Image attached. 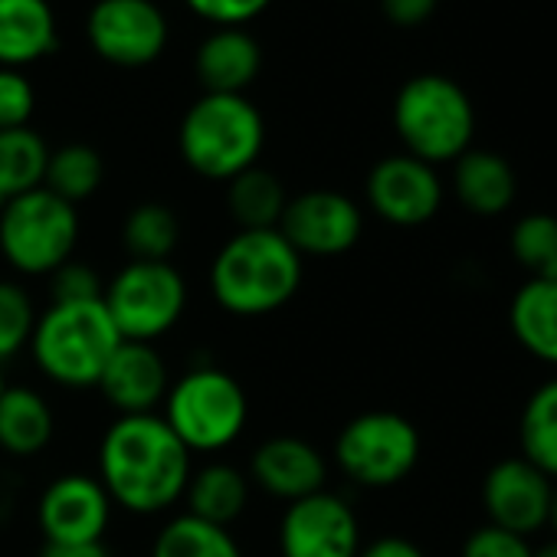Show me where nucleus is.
I'll return each mask as SVG.
<instances>
[{
	"label": "nucleus",
	"instance_id": "f257e3e1",
	"mask_svg": "<svg viewBox=\"0 0 557 557\" xmlns=\"http://www.w3.org/2000/svg\"><path fill=\"white\" fill-rule=\"evenodd\" d=\"M194 456L161 413L119 417L99 443V482L128 515H164L184 502Z\"/></svg>",
	"mask_w": 557,
	"mask_h": 557
},
{
	"label": "nucleus",
	"instance_id": "f03ea898",
	"mask_svg": "<svg viewBox=\"0 0 557 557\" xmlns=\"http://www.w3.org/2000/svg\"><path fill=\"white\" fill-rule=\"evenodd\" d=\"M299 286L302 256L278 230H236L210 262V293L236 319L278 312Z\"/></svg>",
	"mask_w": 557,
	"mask_h": 557
},
{
	"label": "nucleus",
	"instance_id": "7ed1b4c3",
	"mask_svg": "<svg viewBox=\"0 0 557 557\" xmlns=\"http://www.w3.org/2000/svg\"><path fill=\"white\" fill-rule=\"evenodd\" d=\"M122 342L102 299L50 302L37 319L30 355L47 381L66 391H86L99 387V377Z\"/></svg>",
	"mask_w": 557,
	"mask_h": 557
},
{
	"label": "nucleus",
	"instance_id": "20e7f679",
	"mask_svg": "<svg viewBox=\"0 0 557 557\" xmlns=\"http://www.w3.org/2000/svg\"><path fill=\"white\" fill-rule=\"evenodd\" d=\"M265 145V122L246 96L203 92L181 119L177 148L184 164L207 181H233L256 168Z\"/></svg>",
	"mask_w": 557,
	"mask_h": 557
},
{
	"label": "nucleus",
	"instance_id": "39448f33",
	"mask_svg": "<svg viewBox=\"0 0 557 557\" xmlns=\"http://www.w3.org/2000/svg\"><path fill=\"white\" fill-rule=\"evenodd\" d=\"M394 128L407 154L436 168L472 148L475 109L459 83L423 73L400 86L394 99Z\"/></svg>",
	"mask_w": 557,
	"mask_h": 557
},
{
	"label": "nucleus",
	"instance_id": "423d86ee",
	"mask_svg": "<svg viewBox=\"0 0 557 557\" xmlns=\"http://www.w3.org/2000/svg\"><path fill=\"white\" fill-rule=\"evenodd\" d=\"M161 417L190 456H213L243 436L249 420V397L230 371L200 364L171 381Z\"/></svg>",
	"mask_w": 557,
	"mask_h": 557
},
{
	"label": "nucleus",
	"instance_id": "0eeeda50",
	"mask_svg": "<svg viewBox=\"0 0 557 557\" xmlns=\"http://www.w3.org/2000/svg\"><path fill=\"white\" fill-rule=\"evenodd\" d=\"M79 230L76 207L37 187L0 207V256L21 275H53L73 259Z\"/></svg>",
	"mask_w": 557,
	"mask_h": 557
},
{
	"label": "nucleus",
	"instance_id": "6e6552de",
	"mask_svg": "<svg viewBox=\"0 0 557 557\" xmlns=\"http://www.w3.org/2000/svg\"><path fill=\"white\" fill-rule=\"evenodd\" d=\"M102 302L125 342L154 345L164 338L187 309V283L177 265L128 259L102 293Z\"/></svg>",
	"mask_w": 557,
	"mask_h": 557
},
{
	"label": "nucleus",
	"instance_id": "1a4fd4ad",
	"mask_svg": "<svg viewBox=\"0 0 557 557\" xmlns=\"http://www.w3.org/2000/svg\"><path fill=\"white\" fill-rule=\"evenodd\" d=\"M423 443L417 426L394 410H368L348 420L335 440L338 469L364 488H391L420 462Z\"/></svg>",
	"mask_w": 557,
	"mask_h": 557
},
{
	"label": "nucleus",
	"instance_id": "9d476101",
	"mask_svg": "<svg viewBox=\"0 0 557 557\" xmlns=\"http://www.w3.org/2000/svg\"><path fill=\"white\" fill-rule=\"evenodd\" d=\"M86 37L99 60L138 70L168 47V17L154 0H96L86 17Z\"/></svg>",
	"mask_w": 557,
	"mask_h": 557
},
{
	"label": "nucleus",
	"instance_id": "9b49d317",
	"mask_svg": "<svg viewBox=\"0 0 557 557\" xmlns=\"http://www.w3.org/2000/svg\"><path fill=\"white\" fill-rule=\"evenodd\" d=\"M361 521L355 508L322 488L289 502L278 518V557H358Z\"/></svg>",
	"mask_w": 557,
	"mask_h": 557
},
{
	"label": "nucleus",
	"instance_id": "f8f14e48",
	"mask_svg": "<svg viewBox=\"0 0 557 557\" xmlns=\"http://www.w3.org/2000/svg\"><path fill=\"white\" fill-rule=\"evenodd\" d=\"M275 230L293 243L299 256L332 259L358 246L364 233V213L348 194L315 187L289 197Z\"/></svg>",
	"mask_w": 557,
	"mask_h": 557
},
{
	"label": "nucleus",
	"instance_id": "ddd939ff",
	"mask_svg": "<svg viewBox=\"0 0 557 557\" xmlns=\"http://www.w3.org/2000/svg\"><path fill=\"white\" fill-rule=\"evenodd\" d=\"M368 207L391 226H423L443 207V181L433 164L413 154L377 161L364 184Z\"/></svg>",
	"mask_w": 557,
	"mask_h": 557
},
{
	"label": "nucleus",
	"instance_id": "4468645a",
	"mask_svg": "<svg viewBox=\"0 0 557 557\" xmlns=\"http://www.w3.org/2000/svg\"><path fill=\"white\" fill-rule=\"evenodd\" d=\"M112 498L96 475L66 472L53 479L37 502V524L47 544L102 541L112 521Z\"/></svg>",
	"mask_w": 557,
	"mask_h": 557
},
{
	"label": "nucleus",
	"instance_id": "2eb2a0df",
	"mask_svg": "<svg viewBox=\"0 0 557 557\" xmlns=\"http://www.w3.org/2000/svg\"><path fill=\"white\" fill-rule=\"evenodd\" d=\"M554 479L531 466L524 456H508L495 462L482 479V508L488 524L511 534H534L547 524Z\"/></svg>",
	"mask_w": 557,
	"mask_h": 557
},
{
	"label": "nucleus",
	"instance_id": "dca6fc26",
	"mask_svg": "<svg viewBox=\"0 0 557 557\" xmlns=\"http://www.w3.org/2000/svg\"><path fill=\"white\" fill-rule=\"evenodd\" d=\"M246 475L256 488L289 505L325 488L329 459L302 436H272L252 449Z\"/></svg>",
	"mask_w": 557,
	"mask_h": 557
},
{
	"label": "nucleus",
	"instance_id": "f3484780",
	"mask_svg": "<svg viewBox=\"0 0 557 557\" xmlns=\"http://www.w3.org/2000/svg\"><path fill=\"white\" fill-rule=\"evenodd\" d=\"M99 391L119 417L158 413L171 391L168 361L154 345L122 342L99 377Z\"/></svg>",
	"mask_w": 557,
	"mask_h": 557
},
{
	"label": "nucleus",
	"instance_id": "a211bd4d",
	"mask_svg": "<svg viewBox=\"0 0 557 557\" xmlns=\"http://www.w3.org/2000/svg\"><path fill=\"white\" fill-rule=\"evenodd\" d=\"M203 92L243 96L262 70V50L246 27H213L194 60Z\"/></svg>",
	"mask_w": 557,
	"mask_h": 557
},
{
	"label": "nucleus",
	"instance_id": "6ab92c4d",
	"mask_svg": "<svg viewBox=\"0 0 557 557\" xmlns=\"http://www.w3.org/2000/svg\"><path fill=\"white\" fill-rule=\"evenodd\" d=\"M60 47L50 0H0V70L47 60Z\"/></svg>",
	"mask_w": 557,
	"mask_h": 557
},
{
	"label": "nucleus",
	"instance_id": "aec40b11",
	"mask_svg": "<svg viewBox=\"0 0 557 557\" xmlns=\"http://www.w3.org/2000/svg\"><path fill=\"white\" fill-rule=\"evenodd\" d=\"M453 190L469 213L498 216L515 203L518 177L502 154L485 148H469L453 161Z\"/></svg>",
	"mask_w": 557,
	"mask_h": 557
},
{
	"label": "nucleus",
	"instance_id": "412c9836",
	"mask_svg": "<svg viewBox=\"0 0 557 557\" xmlns=\"http://www.w3.org/2000/svg\"><path fill=\"white\" fill-rule=\"evenodd\" d=\"M53 436L57 413L50 400L27 384H8L0 394V453L34 459L53 443Z\"/></svg>",
	"mask_w": 557,
	"mask_h": 557
},
{
	"label": "nucleus",
	"instance_id": "4be33fe9",
	"mask_svg": "<svg viewBox=\"0 0 557 557\" xmlns=\"http://www.w3.org/2000/svg\"><path fill=\"white\" fill-rule=\"evenodd\" d=\"M249 495H252L249 475L233 462L213 459L190 472L184 502H187V515L230 528L249 508Z\"/></svg>",
	"mask_w": 557,
	"mask_h": 557
},
{
	"label": "nucleus",
	"instance_id": "5701e85b",
	"mask_svg": "<svg viewBox=\"0 0 557 557\" xmlns=\"http://www.w3.org/2000/svg\"><path fill=\"white\" fill-rule=\"evenodd\" d=\"M508 325L531 358L557 368V278H528L511 299Z\"/></svg>",
	"mask_w": 557,
	"mask_h": 557
},
{
	"label": "nucleus",
	"instance_id": "b1692460",
	"mask_svg": "<svg viewBox=\"0 0 557 557\" xmlns=\"http://www.w3.org/2000/svg\"><path fill=\"white\" fill-rule=\"evenodd\" d=\"M286 203L283 181L259 164L226 181V213L239 230H275Z\"/></svg>",
	"mask_w": 557,
	"mask_h": 557
},
{
	"label": "nucleus",
	"instance_id": "393cba45",
	"mask_svg": "<svg viewBox=\"0 0 557 557\" xmlns=\"http://www.w3.org/2000/svg\"><path fill=\"white\" fill-rule=\"evenodd\" d=\"M47 161L50 148L30 125L0 132V207L44 187Z\"/></svg>",
	"mask_w": 557,
	"mask_h": 557
},
{
	"label": "nucleus",
	"instance_id": "a878e982",
	"mask_svg": "<svg viewBox=\"0 0 557 557\" xmlns=\"http://www.w3.org/2000/svg\"><path fill=\"white\" fill-rule=\"evenodd\" d=\"M151 557H243V547L230 528L181 511L154 534Z\"/></svg>",
	"mask_w": 557,
	"mask_h": 557
},
{
	"label": "nucleus",
	"instance_id": "bb28decb",
	"mask_svg": "<svg viewBox=\"0 0 557 557\" xmlns=\"http://www.w3.org/2000/svg\"><path fill=\"white\" fill-rule=\"evenodd\" d=\"M181 239V223L177 213L168 203L145 200L125 213L122 223V246L132 259L138 262H168L171 252L177 249Z\"/></svg>",
	"mask_w": 557,
	"mask_h": 557
},
{
	"label": "nucleus",
	"instance_id": "cd10ccee",
	"mask_svg": "<svg viewBox=\"0 0 557 557\" xmlns=\"http://www.w3.org/2000/svg\"><path fill=\"white\" fill-rule=\"evenodd\" d=\"M521 456L544 475L557 479V377L534 387L518 423Z\"/></svg>",
	"mask_w": 557,
	"mask_h": 557
},
{
	"label": "nucleus",
	"instance_id": "c85d7f7f",
	"mask_svg": "<svg viewBox=\"0 0 557 557\" xmlns=\"http://www.w3.org/2000/svg\"><path fill=\"white\" fill-rule=\"evenodd\" d=\"M102 181H106V161L92 145L70 141V145L50 151L44 187L53 190L57 197L70 200L73 207L89 200L102 187Z\"/></svg>",
	"mask_w": 557,
	"mask_h": 557
},
{
	"label": "nucleus",
	"instance_id": "c756f323",
	"mask_svg": "<svg viewBox=\"0 0 557 557\" xmlns=\"http://www.w3.org/2000/svg\"><path fill=\"white\" fill-rule=\"evenodd\" d=\"M508 249L528 278H557V216L524 213L508 233Z\"/></svg>",
	"mask_w": 557,
	"mask_h": 557
},
{
	"label": "nucleus",
	"instance_id": "7c9ffc66",
	"mask_svg": "<svg viewBox=\"0 0 557 557\" xmlns=\"http://www.w3.org/2000/svg\"><path fill=\"white\" fill-rule=\"evenodd\" d=\"M37 302L17 278H0V364L30 348L37 329Z\"/></svg>",
	"mask_w": 557,
	"mask_h": 557
},
{
	"label": "nucleus",
	"instance_id": "2f4dec72",
	"mask_svg": "<svg viewBox=\"0 0 557 557\" xmlns=\"http://www.w3.org/2000/svg\"><path fill=\"white\" fill-rule=\"evenodd\" d=\"M47 278H50V302H57V306L60 302H96L106 293L99 272L89 262L76 259V256L70 262H63Z\"/></svg>",
	"mask_w": 557,
	"mask_h": 557
},
{
	"label": "nucleus",
	"instance_id": "473e14b6",
	"mask_svg": "<svg viewBox=\"0 0 557 557\" xmlns=\"http://www.w3.org/2000/svg\"><path fill=\"white\" fill-rule=\"evenodd\" d=\"M37 109L34 83L21 70H0V132L27 128Z\"/></svg>",
	"mask_w": 557,
	"mask_h": 557
},
{
	"label": "nucleus",
	"instance_id": "72a5a7b5",
	"mask_svg": "<svg viewBox=\"0 0 557 557\" xmlns=\"http://www.w3.org/2000/svg\"><path fill=\"white\" fill-rule=\"evenodd\" d=\"M459 557H531V544L521 534H511L495 524H482L462 541Z\"/></svg>",
	"mask_w": 557,
	"mask_h": 557
},
{
	"label": "nucleus",
	"instance_id": "f704fd0d",
	"mask_svg": "<svg viewBox=\"0 0 557 557\" xmlns=\"http://www.w3.org/2000/svg\"><path fill=\"white\" fill-rule=\"evenodd\" d=\"M184 4L213 27H246L272 0H184Z\"/></svg>",
	"mask_w": 557,
	"mask_h": 557
},
{
	"label": "nucleus",
	"instance_id": "c9c22d12",
	"mask_svg": "<svg viewBox=\"0 0 557 557\" xmlns=\"http://www.w3.org/2000/svg\"><path fill=\"white\" fill-rule=\"evenodd\" d=\"M440 0H381V11L397 27H420L433 17Z\"/></svg>",
	"mask_w": 557,
	"mask_h": 557
},
{
	"label": "nucleus",
	"instance_id": "e433bc0d",
	"mask_svg": "<svg viewBox=\"0 0 557 557\" xmlns=\"http://www.w3.org/2000/svg\"><path fill=\"white\" fill-rule=\"evenodd\" d=\"M358 557H426L420 544H413L410 537H397V534H384L371 544H361Z\"/></svg>",
	"mask_w": 557,
	"mask_h": 557
},
{
	"label": "nucleus",
	"instance_id": "4c0bfd02",
	"mask_svg": "<svg viewBox=\"0 0 557 557\" xmlns=\"http://www.w3.org/2000/svg\"><path fill=\"white\" fill-rule=\"evenodd\" d=\"M40 557H112L102 541L92 544H44Z\"/></svg>",
	"mask_w": 557,
	"mask_h": 557
},
{
	"label": "nucleus",
	"instance_id": "58836bf2",
	"mask_svg": "<svg viewBox=\"0 0 557 557\" xmlns=\"http://www.w3.org/2000/svg\"><path fill=\"white\" fill-rule=\"evenodd\" d=\"M531 557H557V537L541 547H531Z\"/></svg>",
	"mask_w": 557,
	"mask_h": 557
},
{
	"label": "nucleus",
	"instance_id": "ea45409f",
	"mask_svg": "<svg viewBox=\"0 0 557 557\" xmlns=\"http://www.w3.org/2000/svg\"><path fill=\"white\" fill-rule=\"evenodd\" d=\"M547 524L554 528V537H557V479H554V492H550V511H547Z\"/></svg>",
	"mask_w": 557,
	"mask_h": 557
},
{
	"label": "nucleus",
	"instance_id": "a19ab883",
	"mask_svg": "<svg viewBox=\"0 0 557 557\" xmlns=\"http://www.w3.org/2000/svg\"><path fill=\"white\" fill-rule=\"evenodd\" d=\"M4 387H8V377H4V364H0V394H4Z\"/></svg>",
	"mask_w": 557,
	"mask_h": 557
}]
</instances>
